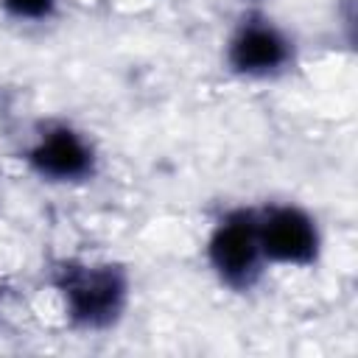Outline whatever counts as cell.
I'll return each instance as SVG.
<instances>
[{
	"label": "cell",
	"mask_w": 358,
	"mask_h": 358,
	"mask_svg": "<svg viewBox=\"0 0 358 358\" xmlns=\"http://www.w3.org/2000/svg\"><path fill=\"white\" fill-rule=\"evenodd\" d=\"M204 257L224 288L235 294L252 291L268 268L257 235V207H229L221 213L204 241Z\"/></svg>",
	"instance_id": "obj_2"
},
{
	"label": "cell",
	"mask_w": 358,
	"mask_h": 358,
	"mask_svg": "<svg viewBox=\"0 0 358 358\" xmlns=\"http://www.w3.org/2000/svg\"><path fill=\"white\" fill-rule=\"evenodd\" d=\"M257 235L268 266L310 268L322 257V229L310 210L296 201L257 207Z\"/></svg>",
	"instance_id": "obj_5"
},
{
	"label": "cell",
	"mask_w": 358,
	"mask_h": 358,
	"mask_svg": "<svg viewBox=\"0 0 358 358\" xmlns=\"http://www.w3.org/2000/svg\"><path fill=\"white\" fill-rule=\"evenodd\" d=\"M50 285L67 324L78 333L117 327L131 302V274L115 260L62 257L50 266Z\"/></svg>",
	"instance_id": "obj_1"
},
{
	"label": "cell",
	"mask_w": 358,
	"mask_h": 358,
	"mask_svg": "<svg viewBox=\"0 0 358 358\" xmlns=\"http://www.w3.org/2000/svg\"><path fill=\"white\" fill-rule=\"evenodd\" d=\"M296 62L294 36L268 14L252 8L238 17L224 45V64L243 81H274Z\"/></svg>",
	"instance_id": "obj_3"
},
{
	"label": "cell",
	"mask_w": 358,
	"mask_h": 358,
	"mask_svg": "<svg viewBox=\"0 0 358 358\" xmlns=\"http://www.w3.org/2000/svg\"><path fill=\"white\" fill-rule=\"evenodd\" d=\"M249 3H260V0H249Z\"/></svg>",
	"instance_id": "obj_7"
},
{
	"label": "cell",
	"mask_w": 358,
	"mask_h": 358,
	"mask_svg": "<svg viewBox=\"0 0 358 358\" xmlns=\"http://www.w3.org/2000/svg\"><path fill=\"white\" fill-rule=\"evenodd\" d=\"M28 171L48 185H84L98 173V148L87 131L67 120L42 123L22 154Z\"/></svg>",
	"instance_id": "obj_4"
},
{
	"label": "cell",
	"mask_w": 358,
	"mask_h": 358,
	"mask_svg": "<svg viewBox=\"0 0 358 358\" xmlns=\"http://www.w3.org/2000/svg\"><path fill=\"white\" fill-rule=\"evenodd\" d=\"M3 14L17 22H45L56 14L59 0H0Z\"/></svg>",
	"instance_id": "obj_6"
}]
</instances>
